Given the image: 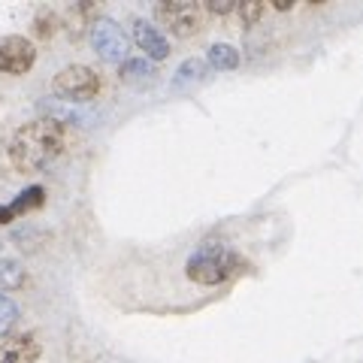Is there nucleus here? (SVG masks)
<instances>
[{
    "instance_id": "15",
    "label": "nucleus",
    "mask_w": 363,
    "mask_h": 363,
    "mask_svg": "<svg viewBox=\"0 0 363 363\" xmlns=\"http://www.w3.org/2000/svg\"><path fill=\"white\" fill-rule=\"evenodd\" d=\"M18 321V306L6 297V294H0V339L9 336V330L16 327Z\"/></svg>"
},
{
    "instance_id": "6",
    "label": "nucleus",
    "mask_w": 363,
    "mask_h": 363,
    "mask_svg": "<svg viewBox=\"0 0 363 363\" xmlns=\"http://www.w3.org/2000/svg\"><path fill=\"white\" fill-rule=\"evenodd\" d=\"M37 64V45L28 37H4L0 40V73L4 76H25Z\"/></svg>"
},
{
    "instance_id": "5",
    "label": "nucleus",
    "mask_w": 363,
    "mask_h": 363,
    "mask_svg": "<svg viewBox=\"0 0 363 363\" xmlns=\"http://www.w3.org/2000/svg\"><path fill=\"white\" fill-rule=\"evenodd\" d=\"M91 45L106 64H124L128 61V37L112 18H94L91 21Z\"/></svg>"
},
{
    "instance_id": "17",
    "label": "nucleus",
    "mask_w": 363,
    "mask_h": 363,
    "mask_svg": "<svg viewBox=\"0 0 363 363\" xmlns=\"http://www.w3.org/2000/svg\"><path fill=\"white\" fill-rule=\"evenodd\" d=\"M37 37H43V40H49V37H55V28H58V18L55 16H40L37 21Z\"/></svg>"
},
{
    "instance_id": "18",
    "label": "nucleus",
    "mask_w": 363,
    "mask_h": 363,
    "mask_svg": "<svg viewBox=\"0 0 363 363\" xmlns=\"http://www.w3.org/2000/svg\"><path fill=\"white\" fill-rule=\"evenodd\" d=\"M272 6H276L279 13H285V9H291V6H294V0H272Z\"/></svg>"
},
{
    "instance_id": "13",
    "label": "nucleus",
    "mask_w": 363,
    "mask_h": 363,
    "mask_svg": "<svg viewBox=\"0 0 363 363\" xmlns=\"http://www.w3.org/2000/svg\"><path fill=\"white\" fill-rule=\"evenodd\" d=\"M203 73H206V61L203 58H188L185 64L176 70V79L173 85H185V82H197V79H203Z\"/></svg>"
},
{
    "instance_id": "10",
    "label": "nucleus",
    "mask_w": 363,
    "mask_h": 363,
    "mask_svg": "<svg viewBox=\"0 0 363 363\" xmlns=\"http://www.w3.org/2000/svg\"><path fill=\"white\" fill-rule=\"evenodd\" d=\"M121 82L124 85H133V88H145V85H152L155 82V67L145 61V58H128L121 64Z\"/></svg>"
},
{
    "instance_id": "16",
    "label": "nucleus",
    "mask_w": 363,
    "mask_h": 363,
    "mask_svg": "<svg viewBox=\"0 0 363 363\" xmlns=\"http://www.w3.org/2000/svg\"><path fill=\"white\" fill-rule=\"evenodd\" d=\"M203 13H209V16H230V13H236V0H206V4H203Z\"/></svg>"
},
{
    "instance_id": "9",
    "label": "nucleus",
    "mask_w": 363,
    "mask_h": 363,
    "mask_svg": "<svg viewBox=\"0 0 363 363\" xmlns=\"http://www.w3.org/2000/svg\"><path fill=\"white\" fill-rule=\"evenodd\" d=\"M43 200H45V188H40V185H33V188H28V191H21L16 203H9L6 209H0V224H9V221H13L16 215H21V212L40 209V206H43Z\"/></svg>"
},
{
    "instance_id": "7",
    "label": "nucleus",
    "mask_w": 363,
    "mask_h": 363,
    "mask_svg": "<svg viewBox=\"0 0 363 363\" xmlns=\"http://www.w3.org/2000/svg\"><path fill=\"white\" fill-rule=\"evenodd\" d=\"M40 339L33 333L4 336L0 339V363H37L40 360Z\"/></svg>"
},
{
    "instance_id": "8",
    "label": "nucleus",
    "mask_w": 363,
    "mask_h": 363,
    "mask_svg": "<svg viewBox=\"0 0 363 363\" xmlns=\"http://www.w3.org/2000/svg\"><path fill=\"white\" fill-rule=\"evenodd\" d=\"M133 43L140 52H145V61H164L169 55V40L143 18L133 21Z\"/></svg>"
},
{
    "instance_id": "2",
    "label": "nucleus",
    "mask_w": 363,
    "mask_h": 363,
    "mask_svg": "<svg viewBox=\"0 0 363 363\" xmlns=\"http://www.w3.org/2000/svg\"><path fill=\"white\" fill-rule=\"evenodd\" d=\"M245 260L230 252L224 242H203L194 255L188 257L185 264V276L197 285H206V288H215V285H224V281L236 279L240 272H245Z\"/></svg>"
},
{
    "instance_id": "1",
    "label": "nucleus",
    "mask_w": 363,
    "mask_h": 363,
    "mask_svg": "<svg viewBox=\"0 0 363 363\" xmlns=\"http://www.w3.org/2000/svg\"><path fill=\"white\" fill-rule=\"evenodd\" d=\"M67 152V128L58 118H33L9 140V164L18 173H40Z\"/></svg>"
},
{
    "instance_id": "12",
    "label": "nucleus",
    "mask_w": 363,
    "mask_h": 363,
    "mask_svg": "<svg viewBox=\"0 0 363 363\" xmlns=\"http://www.w3.org/2000/svg\"><path fill=\"white\" fill-rule=\"evenodd\" d=\"M21 285H25V269H21V264L6 255H0V294L16 291Z\"/></svg>"
},
{
    "instance_id": "19",
    "label": "nucleus",
    "mask_w": 363,
    "mask_h": 363,
    "mask_svg": "<svg viewBox=\"0 0 363 363\" xmlns=\"http://www.w3.org/2000/svg\"><path fill=\"white\" fill-rule=\"evenodd\" d=\"M0 255H4V252H0Z\"/></svg>"
},
{
    "instance_id": "14",
    "label": "nucleus",
    "mask_w": 363,
    "mask_h": 363,
    "mask_svg": "<svg viewBox=\"0 0 363 363\" xmlns=\"http://www.w3.org/2000/svg\"><path fill=\"white\" fill-rule=\"evenodd\" d=\"M236 13H240V18H242V25L245 28H252V25H257L260 18H264V13H267V4L264 0H236Z\"/></svg>"
},
{
    "instance_id": "4",
    "label": "nucleus",
    "mask_w": 363,
    "mask_h": 363,
    "mask_svg": "<svg viewBox=\"0 0 363 363\" xmlns=\"http://www.w3.org/2000/svg\"><path fill=\"white\" fill-rule=\"evenodd\" d=\"M55 94L64 100H73V104H88L100 94V76L85 64H70L64 70L55 73Z\"/></svg>"
},
{
    "instance_id": "11",
    "label": "nucleus",
    "mask_w": 363,
    "mask_h": 363,
    "mask_svg": "<svg viewBox=\"0 0 363 363\" xmlns=\"http://www.w3.org/2000/svg\"><path fill=\"white\" fill-rule=\"evenodd\" d=\"M203 61H206V67H212V70L227 73V70H236V67H240V52L227 43H215V45H209V52Z\"/></svg>"
},
{
    "instance_id": "3",
    "label": "nucleus",
    "mask_w": 363,
    "mask_h": 363,
    "mask_svg": "<svg viewBox=\"0 0 363 363\" xmlns=\"http://www.w3.org/2000/svg\"><path fill=\"white\" fill-rule=\"evenodd\" d=\"M155 18L173 33V37H194L206 25V13H203V4L194 0H161L155 6Z\"/></svg>"
}]
</instances>
